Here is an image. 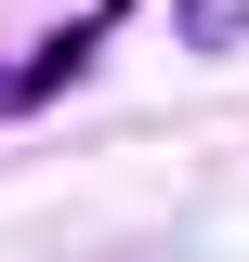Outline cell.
Returning a JSON list of instances; mask_svg holds the SVG:
<instances>
[{"label": "cell", "instance_id": "1", "mask_svg": "<svg viewBox=\"0 0 249 262\" xmlns=\"http://www.w3.org/2000/svg\"><path fill=\"white\" fill-rule=\"evenodd\" d=\"M171 39L184 53H249V0H171Z\"/></svg>", "mask_w": 249, "mask_h": 262}]
</instances>
